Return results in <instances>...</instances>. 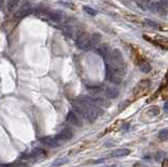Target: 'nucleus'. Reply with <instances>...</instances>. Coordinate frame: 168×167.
I'll return each instance as SVG.
<instances>
[{"label": "nucleus", "mask_w": 168, "mask_h": 167, "mask_svg": "<svg viewBox=\"0 0 168 167\" xmlns=\"http://www.w3.org/2000/svg\"><path fill=\"white\" fill-rule=\"evenodd\" d=\"M162 166H163V167H168V159H165V160L162 162Z\"/></svg>", "instance_id": "nucleus-25"}, {"label": "nucleus", "mask_w": 168, "mask_h": 167, "mask_svg": "<svg viewBox=\"0 0 168 167\" xmlns=\"http://www.w3.org/2000/svg\"><path fill=\"white\" fill-rule=\"evenodd\" d=\"M88 99L91 100V102L96 106H99V107H108L110 105L109 100L107 98H104V97H88Z\"/></svg>", "instance_id": "nucleus-4"}, {"label": "nucleus", "mask_w": 168, "mask_h": 167, "mask_svg": "<svg viewBox=\"0 0 168 167\" xmlns=\"http://www.w3.org/2000/svg\"><path fill=\"white\" fill-rule=\"evenodd\" d=\"M76 45L80 49H87V48H89L91 46V36L88 35V34H86V33H83V34L79 35V37L77 38Z\"/></svg>", "instance_id": "nucleus-1"}, {"label": "nucleus", "mask_w": 168, "mask_h": 167, "mask_svg": "<svg viewBox=\"0 0 168 167\" xmlns=\"http://www.w3.org/2000/svg\"><path fill=\"white\" fill-rule=\"evenodd\" d=\"M40 141H41V143L43 145H45V146L51 147V148H55L59 145L57 140L54 139L53 137H44V138H42Z\"/></svg>", "instance_id": "nucleus-8"}, {"label": "nucleus", "mask_w": 168, "mask_h": 167, "mask_svg": "<svg viewBox=\"0 0 168 167\" xmlns=\"http://www.w3.org/2000/svg\"><path fill=\"white\" fill-rule=\"evenodd\" d=\"M159 114H160V109L157 107V106H153V107H151V108L148 110V115H150V116H158Z\"/></svg>", "instance_id": "nucleus-20"}, {"label": "nucleus", "mask_w": 168, "mask_h": 167, "mask_svg": "<svg viewBox=\"0 0 168 167\" xmlns=\"http://www.w3.org/2000/svg\"><path fill=\"white\" fill-rule=\"evenodd\" d=\"M19 4V0H7V11L9 12H14L16 10Z\"/></svg>", "instance_id": "nucleus-14"}, {"label": "nucleus", "mask_w": 168, "mask_h": 167, "mask_svg": "<svg viewBox=\"0 0 168 167\" xmlns=\"http://www.w3.org/2000/svg\"><path fill=\"white\" fill-rule=\"evenodd\" d=\"M66 120H67V122H69L71 124H73V125H75V126H82L83 125V122H82L80 116L77 115V113H75V112H73V110L67 114Z\"/></svg>", "instance_id": "nucleus-5"}, {"label": "nucleus", "mask_w": 168, "mask_h": 167, "mask_svg": "<svg viewBox=\"0 0 168 167\" xmlns=\"http://www.w3.org/2000/svg\"><path fill=\"white\" fill-rule=\"evenodd\" d=\"M133 167H146V166H144V165H142V164H135V166Z\"/></svg>", "instance_id": "nucleus-27"}, {"label": "nucleus", "mask_w": 168, "mask_h": 167, "mask_svg": "<svg viewBox=\"0 0 168 167\" xmlns=\"http://www.w3.org/2000/svg\"><path fill=\"white\" fill-rule=\"evenodd\" d=\"M68 162V159L65 157H62V158H59L57 160H55L54 162L52 163V166L53 167H58V166H61V165H64Z\"/></svg>", "instance_id": "nucleus-15"}, {"label": "nucleus", "mask_w": 168, "mask_h": 167, "mask_svg": "<svg viewBox=\"0 0 168 167\" xmlns=\"http://www.w3.org/2000/svg\"><path fill=\"white\" fill-rule=\"evenodd\" d=\"M83 10L86 12L87 14H89V15H91V16H95V15H97V11H95L94 9H91V7H84Z\"/></svg>", "instance_id": "nucleus-21"}, {"label": "nucleus", "mask_w": 168, "mask_h": 167, "mask_svg": "<svg viewBox=\"0 0 168 167\" xmlns=\"http://www.w3.org/2000/svg\"><path fill=\"white\" fill-rule=\"evenodd\" d=\"M166 156V154H165L164 151H159L158 154H155V160L157 161H162L163 159H164V157ZM164 161V160H163Z\"/></svg>", "instance_id": "nucleus-22"}, {"label": "nucleus", "mask_w": 168, "mask_h": 167, "mask_svg": "<svg viewBox=\"0 0 168 167\" xmlns=\"http://www.w3.org/2000/svg\"><path fill=\"white\" fill-rule=\"evenodd\" d=\"M64 17V14L60 11H51L47 13V18L53 21H61Z\"/></svg>", "instance_id": "nucleus-9"}, {"label": "nucleus", "mask_w": 168, "mask_h": 167, "mask_svg": "<svg viewBox=\"0 0 168 167\" xmlns=\"http://www.w3.org/2000/svg\"><path fill=\"white\" fill-rule=\"evenodd\" d=\"M100 39H101V36L99 35V34H94V35H93V37H91V45H97L98 42L100 41Z\"/></svg>", "instance_id": "nucleus-18"}, {"label": "nucleus", "mask_w": 168, "mask_h": 167, "mask_svg": "<svg viewBox=\"0 0 168 167\" xmlns=\"http://www.w3.org/2000/svg\"><path fill=\"white\" fill-rule=\"evenodd\" d=\"M60 3H61V4H63V5H65V7H71V9H73V7H74V4H73V3H65L64 1H61V2H60Z\"/></svg>", "instance_id": "nucleus-24"}, {"label": "nucleus", "mask_w": 168, "mask_h": 167, "mask_svg": "<svg viewBox=\"0 0 168 167\" xmlns=\"http://www.w3.org/2000/svg\"><path fill=\"white\" fill-rule=\"evenodd\" d=\"M158 137L162 141H166L168 140V129H162L158 134Z\"/></svg>", "instance_id": "nucleus-17"}, {"label": "nucleus", "mask_w": 168, "mask_h": 167, "mask_svg": "<svg viewBox=\"0 0 168 167\" xmlns=\"http://www.w3.org/2000/svg\"><path fill=\"white\" fill-rule=\"evenodd\" d=\"M140 2L143 4V7H149V5H150V1L149 0H140Z\"/></svg>", "instance_id": "nucleus-23"}, {"label": "nucleus", "mask_w": 168, "mask_h": 167, "mask_svg": "<svg viewBox=\"0 0 168 167\" xmlns=\"http://www.w3.org/2000/svg\"><path fill=\"white\" fill-rule=\"evenodd\" d=\"M33 12V9L31 7V4L26 1L25 3H23V5L19 9V11H17V13L15 14L14 16V19H20V18H23V17L27 16Z\"/></svg>", "instance_id": "nucleus-3"}, {"label": "nucleus", "mask_w": 168, "mask_h": 167, "mask_svg": "<svg viewBox=\"0 0 168 167\" xmlns=\"http://www.w3.org/2000/svg\"><path fill=\"white\" fill-rule=\"evenodd\" d=\"M140 71H142V73H149V71H151V65L149 64L148 62H143L142 64H140Z\"/></svg>", "instance_id": "nucleus-16"}, {"label": "nucleus", "mask_w": 168, "mask_h": 167, "mask_svg": "<svg viewBox=\"0 0 168 167\" xmlns=\"http://www.w3.org/2000/svg\"><path fill=\"white\" fill-rule=\"evenodd\" d=\"M145 23L149 27H152V29H159V24L155 21H152L150 19H145Z\"/></svg>", "instance_id": "nucleus-19"}, {"label": "nucleus", "mask_w": 168, "mask_h": 167, "mask_svg": "<svg viewBox=\"0 0 168 167\" xmlns=\"http://www.w3.org/2000/svg\"><path fill=\"white\" fill-rule=\"evenodd\" d=\"M73 136H74V134H73V132H71V129L65 128V129H63V130H61L58 135L56 136V139H57V140H63V141H66V140H69V139L73 138Z\"/></svg>", "instance_id": "nucleus-7"}, {"label": "nucleus", "mask_w": 168, "mask_h": 167, "mask_svg": "<svg viewBox=\"0 0 168 167\" xmlns=\"http://www.w3.org/2000/svg\"><path fill=\"white\" fill-rule=\"evenodd\" d=\"M108 60H111V61L116 62L118 64H124V58H123L122 53L119 51V49H113L111 51V55H110V58Z\"/></svg>", "instance_id": "nucleus-6"}, {"label": "nucleus", "mask_w": 168, "mask_h": 167, "mask_svg": "<svg viewBox=\"0 0 168 167\" xmlns=\"http://www.w3.org/2000/svg\"><path fill=\"white\" fill-rule=\"evenodd\" d=\"M45 156V151L43 150L42 148H35L31 154V157L35 158V159H40Z\"/></svg>", "instance_id": "nucleus-13"}, {"label": "nucleus", "mask_w": 168, "mask_h": 167, "mask_svg": "<svg viewBox=\"0 0 168 167\" xmlns=\"http://www.w3.org/2000/svg\"><path fill=\"white\" fill-rule=\"evenodd\" d=\"M150 86V82L148 80H142L137 84L135 90H133V95L135 96H142L143 94L146 93Z\"/></svg>", "instance_id": "nucleus-2"}, {"label": "nucleus", "mask_w": 168, "mask_h": 167, "mask_svg": "<svg viewBox=\"0 0 168 167\" xmlns=\"http://www.w3.org/2000/svg\"><path fill=\"white\" fill-rule=\"evenodd\" d=\"M3 2H4V0H0V9H1L2 5H3Z\"/></svg>", "instance_id": "nucleus-28"}, {"label": "nucleus", "mask_w": 168, "mask_h": 167, "mask_svg": "<svg viewBox=\"0 0 168 167\" xmlns=\"http://www.w3.org/2000/svg\"><path fill=\"white\" fill-rule=\"evenodd\" d=\"M106 96L110 99H116L117 97L119 96V90L116 88V87H108L105 92Z\"/></svg>", "instance_id": "nucleus-12"}, {"label": "nucleus", "mask_w": 168, "mask_h": 167, "mask_svg": "<svg viewBox=\"0 0 168 167\" xmlns=\"http://www.w3.org/2000/svg\"><path fill=\"white\" fill-rule=\"evenodd\" d=\"M149 9L153 13H160V14H163V15L166 14V11H165L164 7H162V4L159 3V2H151L150 5H149Z\"/></svg>", "instance_id": "nucleus-10"}, {"label": "nucleus", "mask_w": 168, "mask_h": 167, "mask_svg": "<svg viewBox=\"0 0 168 167\" xmlns=\"http://www.w3.org/2000/svg\"><path fill=\"white\" fill-rule=\"evenodd\" d=\"M164 110L166 112V113H168V102H166L164 104Z\"/></svg>", "instance_id": "nucleus-26"}, {"label": "nucleus", "mask_w": 168, "mask_h": 167, "mask_svg": "<svg viewBox=\"0 0 168 167\" xmlns=\"http://www.w3.org/2000/svg\"><path fill=\"white\" fill-rule=\"evenodd\" d=\"M130 151L126 148H120V149H117V150L113 151L110 154V157L111 158H121V157H125L127 154H129Z\"/></svg>", "instance_id": "nucleus-11"}]
</instances>
